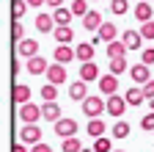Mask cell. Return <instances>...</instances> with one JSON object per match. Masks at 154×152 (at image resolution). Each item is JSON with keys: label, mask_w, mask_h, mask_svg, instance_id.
I'll return each mask as SVG.
<instances>
[{"label": "cell", "mask_w": 154, "mask_h": 152, "mask_svg": "<svg viewBox=\"0 0 154 152\" xmlns=\"http://www.w3.org/2000/svg\"><path fill=\"white\" fill-rule=\"evenodd\" d=\"M105 111H107V100H102V97H85L83 100V113L88 119H99Z\"/></svg>", "instance_id": "1"}, {"label": "cell", "mask_w": 154, "mask_h": 152, "mask_svg": "<svg viewBox=\"0 0 154 152\" xmlns=\"http://www.w3.org/2000/svg\"><path fill=\"white\" fill-rule=\"evenodd\" d=\"M38 119H42V108H38V105H33V102L19 105V122H25V125H36Z\"/></svg>", "instance_id": "2"}, {"label": "cell", "mask_w": 154, "mask_h": 152, "mask_svg": "<svg viewBox=\"0 0 154 152\" xmlns=\"http://www.w3.org/2000/svg\"><path fill=\"white\" fill-rule=\"evenodd\" d=\"M19 141L22 144H38L42 141V127L38 125H22V130H19Z\"/></svg>", "instance_id": "3"}, {"label": "cell", "mask_w": 154, "mask_h": 152, "mask_svg": "<svg viewBox=\"0 0 154 152\" xmlns=\"http://www.w3.org/2000/svg\"><path fill=\"white\" fill-rule=\"evenodd\" d=\"M127 97H119V94H113V97H107V113L113 119H121L124 116V111H127Z\"/></svg>", "instance_id": "4"}, {"label": "cell", "mask_w": 154, "mask_h": 152, "mask_svg": "<svg viewBox=\"0 0 154 152\" xmlns=\"http://www.w3.org/2000/svg\"><path fill=\"white\" fill-rule=\"evenodd\" d=\"M52 127H55V136H61V138H72L77 133V122L74 119H58Z\"/></svg>", "instance_id": "5"}, {"label": "cell", "mask_w": 154, "mask_h": 152, "mask_svg": "<svg viewBox=\"0 0 154 152\" xmlns=\"http://www.w3.org/2000/svg\"><path fill=\"white\" fill-rule=\"evenodd\" d=\"M129 78L138 83V86H146V83L151 80V72H149L146 64H135V66H129Z\"/></svg>", "instance_id": "6"}, {"label": "cell", "mask_w": 154, "mask_h": 152, "mask_svg": "<svg viewBox=\"0 0 154 152\" xmlns=\"http://www.w3.org/2000/svg\"><path fill=\"white\" fill-rule=\"evenodd\" d=\"M58 25H55V20H52V14H47V11H42V14H36V31L38 33H52Z\"/></svg>", "instance_id": "7"}, {"label": "cell", "mask_w": 154, "mask_h": 152, "mask_svg": "<svg viewBox=\"0 0 154 152\" xmlns=\"http://www.w3.org/2000/svg\"><path fill=\"white\" fill-rule=\"evenodd\" d=\"M99 91L105 94V97H113L116 91H119V78H116V75H105V78H99Z\"/></svg>", "instance_id": "8"}, {"label": "cell", "mask_w": 154, "mask_h": 152, "mask_svg": "<svg viewBox=\"0 0 154 152\" xmlns=\"http://www.w3.org/2000/svg\"><path fill=\"white\" fill-rule=\"evenodd\" d=\"M17 55H25V58L38 55V42H36V39H22V42H17Z\"/></svg>", "instance_id": "9"}, {"label": "cell", "mask_w": 154, "mask_h": 152, "mask_svg": "<svg viewBox=\"0 0 154 152\" xmlns=\"http://www.w3.org/2000/svg\"><path fill=\"white\" fill-rule=\"evenodd\" d=\"M52 55H55V64H63V66H66L72 58H77V53L72 50V44H58Z\"/></svg>", "instance_id": "10"}, {"label": "cell", "mask_w": 154, "mask_h": 152, "mask_svg": "<svg viewBox=\"0 0 154 152\" xmlns=\"http://www.w3.org/2000/svg\"><path fill=\"white\" fill-rule=\"evenodd\" d=\"M47 69H50V64H47L44 55H33V58H28V72L30 75H47Z\"/></svg>", "instance_id": "11"}, {"label": "cell", "mask_w": 154, "mask_h": 152, "mask_svg": "<svg viewBox=\"0 0 154 152\" xmlns=\"http://www.w3.org/2000/svg\"><path fill=\"white\" fill-rule=\"evenodd\" d=\"M102 25H105V22H102V14H99V11H88V14L83 17V28L91 31V33H96Z\"/></svg>", "instance_id": "12"}, {"label": "cell", "mask_w": 154, "mask_h": 152, "mask_svg": "<svg viewBox=\"0 0 154 152\" xmlns=\"http://www.w3.org/2000/svg\"><path fill=\"white\" fill-rule=\"evenodd\" d=\"M102 75H99V66H96L94 61H88V64H80V80H85V83H91V80H99Z\"/></svg>", "instance_id": "13"}, {"label": "cell", "mask_w": 154, "mask_h": 152, "mask_svg": "<svg viewBox=\"0 0 154 152\" xmlns=\"http://www.w3.org/2000/svg\"><path fill=\"white\" fill-rule=\"evenodd\" d=\"M42 119H44V122H58V119H63V116H61V105H58V102H44V105H42Z\"/></svg>", "instance_id": "14"}, {"label": "cell", "mask_w": 154, "mask_h": 152, "mask_svg": "<svg viewBox=\"0 0 154 152\" xmlns=\"http://www.w3.org/2000/svg\"><path fill=\"white\" fill-rule=\"evenodd\" d=\"M121 42L127 44V50H138V47L143 44V33H140V31H124Z\"/></svg>", "instance_id": "15"}, {"label": "cell", "mask_w": 154, "mask_h": 152, "mask_svg": "<svg viewBox=\"0 0 154 152\" xmlns=\"http://www.w3.org/2000/svg\"><path fill=\"white\" fill-rule=\"evenodd\" d=\"M47 78H50V83L61 86V83L66 80V66H63V64H50V69H47Z\"/></svg>", "instance_id": "16"}, {"label": "cell", "mask_w": 154, "mask_h": 152, "mask_svg": "<svg viewBox=\"0 0 154 152\" xmlns=\"http://www.w3.org/2000/svg\"><path fill=\"white\" fill-rule=\"evenodd\" d=\"M132 14H135V20H138L140 25H143V22H151V20H154V8H151L149 3H138Z\"/></svg>", "instance_id": "17"}, {"label": "cell", "mask_w": 154, "mask_h": 152, "mask_svg": "<svg viewBox=\"0 0 154 152\" xmlns=\"http://www.w3.org/2000/svg\"><path fill=\"white\" fill-rule=\"evenodd\" d=\"M11 97H14V102H19V105L30 102V86H25V83H17V86L11 89Z\"/></svg>", "instance_id": "18"}, {"label": "cell", "mask_w": 154, "mask_h": 152, "mask_svg": "<svg viewBox=\"0 0 154 152\" xmlns=\"http://www.w3.org/2000/svg\"><path fill=\"white\" fill-rule=\"evenodd\" d=\"M88 97V86H85V80H74L72 86H69V100H85Z\"/></svg>", "instance_id": "19"}, {"label": "cell", "mask_w": 154, "mask_h": 152, "mask_svg": "<svg viewBox=\"0 0 154 152\" xmlns=\"http://www.w3.org/2000/svg\"><path fill=\"white\" fill-rule=\"evenodd\" d=\"M52 36H55V42H58V44H72L74 31H72V25H58V28L52 31Z\"/></svg>", "instance_id": "20"}, {"label": "cell", "mask_w": 154, "mask_h": 152, "mask_svg": "<svg viewBox=\"0 0 154 152\" xmlns=\"http://www.w3.org/2000/svg\"><path fill=\"white\" fill-rule=\"evenodd\" d=\"M74 53H77V61H83V64L94 61V44H91V42H83V44H77V47H74Z\"/></svg>", "instance_id": "21"}, {"label": "cell", "mask_w": 154, "mask_h": 152, "mask_svg": "<svg viewBox=\"0 0 154 152\" xmlns=\"http://www.w3.org/2000/svg\"><path fill=\"white\" fill-rule=\"evenodd\" d=\"M127 44L121 42V39H116V42H110L107 44V58H127Z\"/></svg>", "instance_id": "22"}, {"label": "cell", "mask_w": 154, "mask_h": 152, "mask_svg": "<svg viewBox=\"0 0 154 152\" xmlns=\"http://www.w3.org/2000/svg\"><path fill=\"white\" fill-rule=\"evenodd\" d=\"M72 17H74V14H72V8H63V6L52 11V20H55V25H69V22H72Z\"/></svg>", "instance_id": "23"}, {"label": "cell", "mask_w": 154, "mask_h": 152, "mask_svg": "<svg viewBox=\"0 0 154 152\" xmlns=\"http://www.w3.org/2000/svg\"><path fill=\"white\" fill-rule=\"evenodd\" d=\"M96 33H99V39H102V42H107V44H110V42H116V33H119V31H116V25H113V22H105Z\"/></svg>", "instance_id": "24"}, {"label": "cell", "mask_w": 154, "mask_h": 152, "mask_svg": "<svg viewBox=\"0 0 154 152\" xmlns=\"http://www.w3.org/2000/svg\"><path fill=\"white\" fill-rule=\"evenodd\" d=\"M124 97H127V102L129 105H140L143 100H146V94H143V89H138V86H132L127 94H124Z\"/></svg>", "instance_id": "25"}, {"label": "cell", "mask_w": 154, "mask_h": 152, "mask_svg": "<svg viewBox=\"0 0 154 152\" xmlns=\"http://www.w3.org/2000/svg\"><path fill=\"white\" fill-rule=\"evenodd\" d=\"M85 130H88L91 138H99V136H105V122H102V119H91Z\"/></svg>", "instance_id": "26"}, {"label": "cell", "mask_w": 154, "mask_h": 152, "mask_svg": "<svg viewBox=\"0 0 154 152\" xmlns=\"http://www.w3.org/2000/svg\"><path fill=\"white\" fill-rule=\"evenodd\" d=\"M124 72H129V66H127V58H110V75H124Z\"/></svg>", "instance_id": "27"}, {"label": "cell", "mask_w": 154, "mask_h": 152, "mask_svg": "<svg viewBox=\"0 0 154 152\" xmlns=\"http://www.w3.org/2000/svg\"><path fill=\"white\" fill-rule=\"evenodd\" d=\"M42 100L44 102H55L58 100V86L55 83H44L42 86Z\"/></svg>", "instance_id": "28"}, {"label": "cell", "mask_w": 154, "mask_h": 152, "mask_svg": "<svg viewBox=\"0 0 154 152\" xmlns=\"http://www.w3.org/2000/svg\"><path fill=\"white\" fill-rule=\"evenodd\" d=\"M110 133H113V138H127L129 136V122H113Z\"/></svg>", "instance_id": "29"}, {"label": "cell", "mask_w": 154, "mask_h": 152, "mask_svg": "<svg viewBox=\"0 0 154 152\" xmlns=\"http://www.w3.org/2000/svg\"><path fill=\"white\" fill-rule=\"evenodd\" d=\"M94 152H113V144L107 136H99V138H94Z\"/></svg>", "instance_id": "30"}, {"label": "cell", "mask_w": 154, "mask_h": 152, "mask_svg": "<svg viewBox=\"0 0 154 152\" xmlns=\"http://www.w3.org/2000/svg\"><path fill=\"white\" fill-rule=\"evenodd\" d=\"M61 149H63V152H83V144H80V141H77L74 136H72V138H63V144H61Z\"/></svg>", "instance_id": "31"}, {"label": "cell", "mask_w": 154, "mask_h": 152, "mask_svg": "<svg viewBox=\"0 0 154 152\" xmlns=\"http://www.w3.org/2000/svg\"><path fill=\"white\" fill-rule=\"evenodd\" d=\"M72 14L74 17H85L88 14V0H72Z\"/></svg>", "instance_id": "32"}, {"label": "cell", "mask_w": 154, "mask_h": 152, "mask_svg": "<svg viewBox=\"0 0 154 152\" xmlns=\"http://www.w3.org/2000/svg\"><path fill=\"white\" fill-rule=\"evenodd\" d=\"M110 11H113L116 17H121V14L129 11V3H127V0H110Z\"/></svg>", "instance_id": "33"}, {"label": "cell", "mask_w": 154, "mask_h": 152, "mask_svg": "<svg viewBox=\"0 0 154 152\" xmlns=\"http://www.w3.org/2000/svg\"><path fill=\"white\" fill-rule=\"evenodd\" d=\"M25 11H28V3H25V0H14V3H11V14H14V20H19Z\"/></svg>", "instance_id": "34"}, {"label": "cell", "mask_w": 154, "mask_h": 152, "mask_svg": "<svg viewBox=\"0 0 154 152\" xmlns=\"http://www.w3.org/2000/svg\"><path fill=\"white\" fill-rule=\"evenodd\" d=\"M11 36H14L17 42H22V39H25V28L19 25V20H14V25H11Z\"/></svg>", "instance_id": "35"}, {"label": "cell", "mask_w": 154, "mask_h": 152, "mask_svg": "<svg viewBox=\"0 0 154 152\" xmlns=\"http://www.w3.org/2000/svg\"><path fill=\"white\" fill-rule=\"evenodd\" d=\"M140 64H146V66H151V64H154V47H149V50H143V53H140Z\"/></svg>", "instance_id": "36"}, {"label": "cell", "mask_w": 154, "mask_h": 152, "mask_svg": "<svg viewBox=\"0 0 154 152\" xmlns=\"http://www.w3.org/2000/svg\"><path fill=\"white\" fill-rule=\"evenodd\" d=\"M140 33H143V39H154V20L151 22H143L140 25Z\"/></svg>", "instance_id": "37"}, {"label": "cell", "mask_w": 154, "mask_h": 152, "mask_svg": "<svg viewBox=\"0 0 154 152\" xmlns=\"http://www.w3.org/2000/svg\"><path fill=\"white\" fill-rule=\"evenodd\" d=\"M140 127H143V130H154V111L146 113V116L140 119Z\"/></svg>", "instance_id": "38"}, {"label": "cell", "mask_w": 154, "mask_h": 152, "mask_svg": "<svg viewBox=\"0 0 154 152\" xmlns=\"http://www.w3.org/2000/svg\"><path fill=\"white\" fill-rule=\"evenodd\" d=\"M143 89V94H146V100H154V78L146 83V86H140Z\"/></svg>", "instance_id": "39"}, {"label": "cell", "mask_w": 154, "mask_h": 152, "mask_svg": "<svg viewBox=\"0 0 154 152\" xmlns=\"http://www.w3.org/2000/svg\"><path fill=\"white\" fill-rule=\"evenodd\" d=\"M30 152H52V147H50V144H42V141H38V144H33V147H30Z\"/></svg>", "instance_id": "40"}, {"label": "cell", "mask_w": 154, "mask_h": 152, "mask_svg": "<svg viewBox=\"0 0 154 152\" xmlns=\"http://www.w3.org/2000/svg\"><path fill=\"white\" fill-rule=\"evenodd\" d=\"M30 8H38V6H47V0H28Z\"/></svg>", "instance_id": "41"}, {"label": "cell", "mask_w": 154, "mask_h": 152, "mask_svg": "<svg viewBox=\"0 0 154 152\" xmlns=\"http://www.w3.org/2000/svg\"><path fill=\"white\" fill-rule=\"evenodd\" d=\"M47 6H50V8H61L63 0H47Z\"/></svg>", "instance_id": "42"}, {"label": "cell", "mask_w": 154, "mask_h": 152, "mask_svg": "<svg viewBox=\"0 0 154 152\" xmlns=\"http://www.w3.org/2000/svg\"><path fill=\"white\" fill-rule=\"evenodd\" d=\"M11 152H28V147H25V144H14V149H11Z\"/></svg>", "instance_id": "43"}, {"label": "cell", "mask_w": 154, "mask_h": 152, "mask_svg": "<svg viewBox=\"0 0 154 152\" xmlns=\"http://www.w3.org/2000/svg\"><path fill=\"white\" fill-rule=\"evenodd\" d=\"M149 105H151V111H154V100H149Z\"/></svg>", "instance_id": "44"}, {"label": "cell", "mask_w": 154, "mask_h": 152, "mask_svg": "<svg viewBox=\"0 0 154 152\" xmlns=\"http://www.w3.org/2000/svg\"><path fill=\"white\" fill-rule=\"evenodd\" d=\"M83 152H94V149H85V147H83Z\"/></svg>", "instance_id": "45"}, {"label": "cell", "mask_w": 154, "mask_h": 152, "mask_svg": "<svg viewBox=\"0 0 154 152\" xmlns=\"http://www.w3.org/2000/svg\"><path fill=\"white\" fill-rule=\"evenodd\" d=\"M138 3H149V0H138Z\"/></svg>", "instance_id": "46"}, {"label": "cell", "mask_w": 154, "mask_h": 152, "mask_svg": "<svg viewBox=\"0 0 154 152\" xmlns=\"http://www.w3.org/2000/svg\"><path fill=\"white\" fill-rule=\"evenodd\" d=\"M113 152H124V149H113Z\"/></svg>", "instance_id": "47"}, {"label": "cell", "mask_w": 154, "mask_h": 152, "mask_svg": "<svg viewBox=\"0 0 154 152\" xmlns=\"http://www.w3.org/2000/svg\"><path fill=\"white\" fill-rule=\"evenodd\" d=\"M91 3H96V0H91Z\"/></svg>", "instance_id": "48"}]
</instances>
